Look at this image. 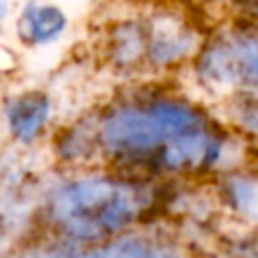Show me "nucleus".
Masks as SVG:
<instances>
[{
  "label": "nucleus",
  "mask_w": 258,
  "mask_h": 258,
  "mask_svg": "<svg viewBox=\"0 0 258 258\" xmlns=\"http://www.w3.org/2000/svg\"><path fill=\"white\" fill-rule=\"evenodd\" d=\"M198 79L210 89H234L256 85V36L254 32H232L214 38L200 48L196 58Z\"/></svg>",
  "instance_id": "3"
},
{
  "label": "nucleus",
  "mask_w": 258,
  "mask_h": 258,
  "mask_svg": "<svg viewBox=\"0 0 258 258\" xmlns=\"http://www.w3.org/2000/svg\"><path fill=\"white\" fill-rule=\"evenodd\" d=\"M52 113L50 97L42 91H24L14 95L4 107V119L10 135L20 143L38 139Z\"/></svg>",
  "instance_id": "5"
},
{
  "label": "nucleus",
  "mask_w": 258,
  "mask_h": 258,
  "mask_svg": "<svg viewBox=\"0 0 258 258\" xmlns=\"http://www.w3.org/2000/svg\"><path fill=\"white\" fill-rule=\"evenodd\" d=\"M147 46L145 60L153 67H173L198 50L196 30L175 18H159L145 22Z\"/></svg>",
  "instance_id": "4"
},
{
  "label": "nucleus",
  "mask_w": 258,
  "mask_h": 258,
  "mask_svg": "<svg viewBox=\"0 0 258 258\" xmlns=\"http://www.w3.org/2000/svg\"><path fill=\"white\" fill-rule=\"evenodd\" d=\"M6 10H8V6H6L4 2H0V20L6 16Z\"/></svg>",
  "instance_id": "10"
},
{
  "label": "nucleus",
  "mask_w": 258,
  "mask_h": 258,
  "mask_svg": "<svg viewBox=\"0 0 258 258\" xmlns=\"http://www.w3.org/2000/svg\"><path fill=\"white\" fill-rule=\"evenodd\" d=\"M224 198L232 210L254 218L256 214V183L246 175H226L222 181Z\"/></svg>",
  "instance_id": "9"
},
{
  "label": "nucleus",
  "mask_w": 258,
  "mask_h": 258,
  "mask_svg": "<svg viewBox=\"0 0 258 258\" xmlns=\"http://www.w3.org/2000/svg\"><path fill=\"white\" fill-rule=\"evenodd\" d=\"M145 189L111 175L79 177L58 187L48 216L69 242H99L131 228L149 208Z\"/></svg>",
  "instance_id": "2"
},
{
  "label": "nucleus",
  "mask_w": 258,
  "mask_h": 258,
  "mask_svg": "<svg viewBox=\"0 0 258 258\" xmlns=\"http://www.w3.org/2000/svg\"><path fill=\"white\" fill-rule=\"evenodd\" d=\"M208 123V119L179 97H137L121 101L97 119L99 149L123 163H145L177 135Z\"/></svg>",
  "instance_id": "1"
},
{
  "label": "nucleus",
  "mask_w": 258,
  "mask_h": 258,
  "mask_svg": "<svg viewBox=\"0 0 258 258\" xmlns=\"http://www.w3.org/2000/svg\"><path fill=\"white\" fill-rule=\"evenodd\" d=\"M18 36L32 46L50 44L67 30V14L54 4H24L16 22Z\"/></svg>",
  "instance_id": "6"
},
{
  "label": "nucleus",
  "mask_w": 258,
  "mask_h": 258,
  "mask_svg": "<svg viewBox=\"0 0 258 258\" xmlns=\"http://www.w3.org/2000/svg\"><path fill=\"white\" fill-rule=\"evenodd\" d=\"M97 149H99L97 125L95 127H85V125L67 127V131H62L60 135V141L56 143V151L64 163L85 161Z\"/></svg>",
  "instance_id": "8"
},
{
  "label": "nucleus",
  "mask_w": 258,
  "mask_h": 258,
  "mask_svg": "<svg viewBox=\"0 0 258 258\" xmlns=\"http://www.w3.org/2000/svg\"><path fill=\"white\" fill-rule=\"evenodd\" d=\"M147 30L143 20L119 22L109 36V56L115 67L133 69L145 60Z\"/></svg>",
  "instance_id": "7"
}]
</instances>
